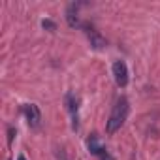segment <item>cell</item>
<instances>
[{"mask_svg":"<svg viewBox=\"0 0 160 160\" xmlns=\"http://www.w3.org/2000/svg\"><path fill=\"white\" fill-rule=\"evenodd\" d=\"M128 113H130V104H128V98H124V96H121L117 102H115V106H113V109H111V115H109V121H108V134H115L122 124H124V121L128 119Z\"/></svg>","mask_w":160,"mask_h":160,"instance_id":"1","label":"cell"},{"mask_svg":"<svg viewBox=\"0 0 160 160\" xmlns=\"http://www.w3.org/2000/svg\"><path fill=\"white\" fill-rule=\"evenodd\" d=\"M81 28L85 30V34H87V38H89V42H91V47L92 49H96V51H102V49H106V45H108V42H106V38L92 27V25H89V23H83L81 25Z\"/></svg>","mask_w":160,"mask_h":160,"instance_id":"2","label":"cell"},{"mask_svg":"<svg viewBox=\"0 0 160 160\" xmlns=\"http://www.w3.org/2000/svg\"><path fill=\"white\" fill-rule=\"evenodd\" d=\"M113 77H115V83L119 87H126L128 85V66L122 60L113 62Z\"/></svg>","mask_w":160,"mask_h":160,"instance_id":"3","label":"cell"},{"mask_svg":"<svg viewBox=\"0 0 160 160\" xmlns=\"http://www.w3.org/2000/svg\"><path fill=\"white\" fill-rule=\"evenodd\" d=\"M23 111H25V117H27V122L30 128H38L42 124V113L36 104H27Z\"/></svg>","mask_w":160,"mask_h":160,"instance_id":"4","label":"cell"},{"mask_svg":"<svg viewBox=\"0 0 160 160\" xmlns=\"http://www.w3.org/2000/svg\"><path fill=\"white\" fill-rule=\"evenodd\" d=\"M66 106H68V111L72 113V119H73L72 128L77 130V128H79V122H77V111H79V106H77V100L73 98V94H66Z\"/></svg>","mask_w":160,"mask_h":160,"instance_id":"5","label":"cell"},{"mask_svg":"<svg viewBox=\"0 0 160 160\" xmlns=\"http://www.w3.org/2000/svg\"><path fill=\"white\" fill-rule=\"evenodd\" d=\"M87 147H89V152H92V154H96V156H102V154H106V152H108V149H106V147H102V143L98 141L96 134H92V136L87 139Z\"/></svg>","mask_w":160,"mask_h":160,"instance_id":"6","label":"cell"},{"mask_svg":"<svg viewBox=\"0 0 160 160\" xmlns=\"http://www.w3.org/2000/svg\"><path fill=\"white\" fill-rule=\"evenodd\" d=\"M77 8H79V4H70L66 8V21H68V25L72 28L81 27V21H79V17H77Z\"/></svg>","mask_w":160,"mask_h":160,"instance_id":"7","label":"cell"},{"mask_svg":"<svg viewBox=\"0 0 160 160\" xmlns=\"http://www.w3.org/2000/svg\"><path fill=\"white\" fill-rule=\"evenodd\" d=\"M42 27H43L45 30H49V32H55V30H57V23L51 21V19H43V21H42Z\"/></svg>","mask_w":160,"mask_h":160,"instance_id":"8","label":"cell"},{"mask_svg":"<svg viewBox=\"0 0 160 160\" xmlns=\"http://www.w3.org/2000/svg\"><path fill=\"white\" fill-rule=\"evenodd\" d=\"M13 136H15V130H13V126H10V128H8V143L13 141Z\"/></svg>","mask_w":160,"mask_h":160,"instance_id":"9","label":"cell"},{"mask_svg":"<svg viewBox=\"0 0 160 160\" xmlns=\"http://www.w3.org/2000/svg\"><path fill=\"white\" fill-rule=\"evenodd\" d=\"M57 158H58V160H70V158L66 156V152H64L62 149H58V151H57Z\"/></svg>","mask_w":160,"mask_h":160,"instance_id":"10","label":"cell"},{"mask_svg":"<svg viewBox=\"0 0 160 160\" xmlns=\"http://www.w3.org/2000/svg\"><path fill=\"white\" fill-rule=\"evenodd\" d=\"M100 160H115V158H113V156L109 154V151H108L106 154H102V156H100Z\"/></svg>","mask_w":160,"mask_h":160,"instance_id":"11","label":"cell"},{"mask_svg":"<svg viewBox=\"0 0 160 160\" xmlns=\"http://www.w3.org/2000/svg\"><path fill=\"white\" fill-rule=\"evenodd\" d=\"M17 160H27V158H25V156H23V154H21V156H19V158H17Z\"/></svg>","mask_w":160,"mask_h":160,"instance_id":"12","label":"cell"}]
</instances>
